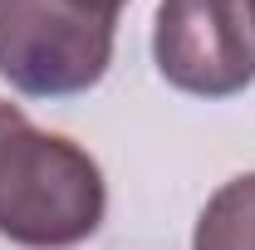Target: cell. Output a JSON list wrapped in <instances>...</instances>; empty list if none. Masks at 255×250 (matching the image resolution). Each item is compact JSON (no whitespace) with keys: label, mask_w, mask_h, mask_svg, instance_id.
<instances>
[{"label":"cell","mask_w":255,"mask_h":250,"mask_svg":"<svg viewBox=\"0 0 255 250\" xmlns=\"http://www.w3.org/2000/svg\"><path fill=\"white\" fill-rule=\"evenodd\" d=\"M103 211L108 187L94 157L0 103V236L25 250H69L103 226Z\"/></svg>","instance_id":"cell-1"},{"label":"cell","mask_w":255,"mask_h":250,"mask_svg":"<svg viewBox=\"0 0 255 250\" xmlns=\"http://www.w3.org/2000/svg\"><path fill=\"white\" fill-rule=\"evenodd\" d=\"M113 30L79 0H0V79L25 98L89 94L113 64Z\"/></svg>","instance_id":"cell-2"},{"label":"cell","mask_w":255,"mask_h":250,"mask_svg":"<svg viewBox=\"0 0 255 250\" xmlns=\"http://www.w3.org/2000/svg\"><path fill=\"white\" fill-rule=\"evenodd\" d=\"M157 74L191 98H236L255 84V20L246 0H162Z\"/></svg>","instance_id":"cell-3"},{"label":"cell","mask_w":255,"mask_h":250,"mask_svg":"<svg viewBox=\"0 0 255 250\" xmlns=\"http://www.w3.org/2000/svg\"><path fill=\"white\" fill-rule=\"evenodd\" d=\"M191 250H255V172L211 191L191 231Z\"/></svg>","instance_id":"cell-4"},{"label":"cell","mask_w":255,"mask_h":250,"mask_svg":"<svg viewBox=\"0 0 255 250\" xmlns=\"http://www.w3.org/2000/svg\"><path fill=\"white\" fill-rule=\"evenodd\" d=\"M79 5H84V10H94V15H103V20H113V25H118V15H123V5H128V0H79Z\"/></svg>","instance_id":"cell-5"},{"label":"cell","mask_w":255,"mask_h":250,"mask_svg":"<svg viewBox=\"0 0 255 250\" xmlns=\"http://www.w3.org/2000/svg\"><path fill=\"white\" fill-rule=\"evenodd\" d=\"M246 5H251V20H255V0H246Z\"/></svg>","instance_id":"cell-6"}]
</instances>
